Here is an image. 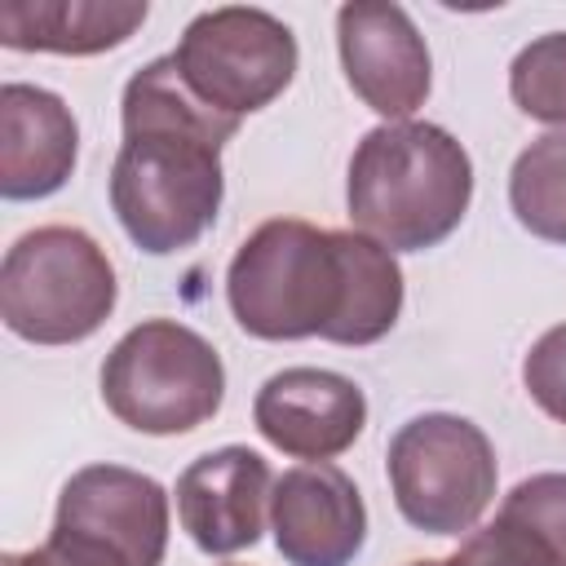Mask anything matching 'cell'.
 I'll return each instance as SVG.
<instances>
[{
  "label": "cell",
  "mask_w": 566,
  "mask_h": 566,
  "mask_svg": "<svg viewBox=\"0 0 566 566\" xmlns=\"http://www.w3.org/2000/svg\"><path fill=\"white\" fill-rule=\"evenodd\" d=\"M389 486L398 513L429 535L473 531L495 500V451L491 438L451 411L407 420L389 438Z\"/></svg>",
  "instance_id": "obj_6"
},
{
  "label": "cell",
  "mask_w": 566,
  "mask_h": 566,
  "mask_svg": "<svg viewBox=\"0 0 566 566\" xmlns=\"http://www.w3.org/2000/svg\"><path fill=\"white\" fill-rule=\"evenodd\" d=\"M407 566H447L442 557H420V562H407Z\"/></svg>",
  "instance_id": "obj_22"
},
{
  "label": "cell",
  "mask_w": 566,
  "mask_h": 566,
  "mask_svg": "<svg viewBox=\"0 0 566 566\" xmlns=\"http://www.w3.org/2000/svg\"><path fill=\"white\" fill-rule=\"evenodd\" d=\"M146 0H4L0 44L22 53H106L119 49L142 22Z\"/></svg>",
  "instance_id": "obj_14"
},
{
  "label": "cell",
  "mask_w": 566,
  "mask_h": 566,
  "mask_svg": "<svg viewBox=\"0 0 566 566\" xmlns=\"http://www.w3.org/2000/svg\"><path fill=\"white\" fill-rule=\"evenodd\" d=\"M226 301L256 340L376 345L402 314V270L363 230L274 217L239 243L226 270Z\"/></svg>",
  "instance_id": "obj_1"
},
{
  "label": "cell",
  "mask_w": 566,
  "mask_h": 566,
  "mask_svg": "<svg viewBox=\"0 0 566 566\" xmlns=\"http://www.w3.org/2000/svg\"><path fill=\"white\" fill-rule=\"evenodd\" d=\"M119 119L124 133L128 128H195L217 137L221 146L239 133L243 119L212 111L203 97L190 93V84L177 71V57L164 53L155 62H146L142 71H133V80L124 84V102H119Z\"/></svg>",
  "instance_id": "obj_15"
},
{
  "label": "cell",
  "mask_w": 566,
  "mask_h": 566,
  "mask_svg": "<svg viewBox=\"0 0 566 566\" xmlns=\"http://www.w3.org/2000/svg\"><path fill=\"white\" fill-rule=\"evenodd\" d=\"M172 57L190 93L234 119L270 106L301 62L292 27L248 4H221L190 18Z\"/></svg>",
  "instance_id": "obj_7"
},
{
  "label": "cell",
  "mask_w": 566,
  "mask_h": 566,
  "mask_svg": "<svg viewBox=\"0 0 566 566\" xmlns=\"http://www.w3.org/2000/svg\"><path fill=\"white\" fill-rule=\"evenodd\" d=\"M336 44L349 88L389 124L411 119L429 97V49L402 4L349 0L336 13Z\"/></svg>",
  "instance_id": "obj_8"
},
{
  "label": "cell",
  "mask_w": 566,
  "mask_h": 566,
  "mask_svg": "<svg viewBox=\"0 0 566 566\" xmlns=\"http://www.w3.org/2000/svg\"><path fill=\"white\" fill-rule=\"evenodd\" d=\"M252 420L270 447L314 464V460H336L358 442L367 424V398L340 371L283 367L256 389Z\"/></svg>",
  "instance_id": "obj_10"
},
{
  "label": "cell",
  "mask_w": 566,
  "mask_h": 566,
  "mask_svg": "<svg viewBox=\"0 0 566 566\" xmlns=\"http://www.w3.org/2000/svg\"><path fill=\"white\" fill-rule=\"evenodd\" d=\"M80 155V124L71 106L40 84L0 88V195L44 199L57 195Z\"/></svg>",
  "instance_id": "obj_13"
},
{
  "label": "cell",
  "mask_w": 566,
  "mask_h": 566,
  "mask_svg": "<svg viewBox=\"0 0 566 566\" xmlns=\"http://www.w3.org/2000/svg\"><path fill=\"white\" fill-rule=\"evenodd\" d=\"M504 517L531 526L557 557V566H566V473H535L526 482H517L504 504Z\"/></svg>",
  "instance_id": "obj_19"
},
{
  "label": "cell",
  "mask_w": 566,
  "mask_h": 566,
  "mask_svg": "<svg viewBox=\"0 0 566 566\" xmlns=\"http://www.w3.org/2000/svg\"><path fill=\"white\" fill-rule=\"evenodd\" d=\"M226 398L221 354L177 318L128 327L102 363L106 411L150 438H172L208 424Z\"/></svg>",
  "instance_id": "obj_5"
},
{
  "label": "cell",
  "mask_w": 566,
  "mask_h": 566,
  "mask_svg": "<svg viewBox=\"0 0 566 566\" xmlns=\"http://www.w3.org/2000/svg\"><path fill=\"white\" fill-rule=\"evenodd\" d=\"M226 195L221 142L195 128H128L111 164V208L124 234L168 256L217 221Z\"/></svg>",
  "instance_id": "obj_3"
},
{
  "label": "cell",
  "mask_w": 566,
  "mask_h": 566,
  "mask_svg": "<svg viewBox=\"0 0 566 566\" xmlns=\"http://www.w3.org/2000/svg\"><path fill=\"white\" fill-rule=\"evenodd\" d=\"M119 283L102 243L80 226L27 230L0 265V318L31 345L88 340L115 310Z\"/></svg>",
  "instance_id": "obj_4"
},
{
  "label": "cell",
  "mask_w": 566,
  "mask_h": 566,
  "mask_svg": "<svg viewBox=\"0 0 566 566\" xmlns=\"http://www.w3.org/2000/svg\"><path fill=\"white\" fill-rule=\"evenodd\" d=\"M509 97L522 115L566 128V31L535 35L509 66Z\"/></svg>",
  "instance_id": "obj_17"
},
{
  "label": "cell",
  "mask_w": 566,
  "mask_h": 566,
  "mask_svg": "<svg viewBox=\"0 0 566 566\" xmlns=\"http://www.w3.org/2000/svg\"><path fill=\"white\" fill-rule=\"evenodd\" d=\"M53 531L97 539L128 566H159L168 553V491L124 464H84L57 495Z\"/></svg>",
  "instance_id": "obj_9"
},
{
  "label": "cell",
  "mask_w": 566,
  "mask_h": 566,
  "mask_svg": "<svg viewBox=\"0 0 566 566\" xmlns=\"http://www.w3.org/2000/svg\"><path fill=\"white\" fill-rule=\"evenodd\" d=\"M270 531L287 566H349L367 539V504L340 464H296L274 478Z\"/></svg>",
  "instance_id": "obj_11"
},
{
  "label": "cell",
  "mask_w": 566,
  "mask_h": 566,
  "mask_svg": "<svg viewBox=\"0 0 566 566\" xmlns=\"http://www.w3.org/2000/svg\"><path fill=\"white\" fill-rule=\"evenodd\" d=\"M509 208L544 243H566V128L535 137L509 172Z\"/></svg>",
  "instance_id": "obj_16"
},
{
  "label": "cell",
  "mask_w": 566,
  "mask_h": 566,
  "mask_svg": "<svg viewBox=\"0 0 566 566\" xmlns=\"http://www.w3.org/2000/svg\"><path fill=\"white\" fill-rule=\"evenodd\" d=\"M0 566H128V562L97 539H84L71 531H49V539L40 548L4 553Z\"/></svg>",
  "instance_id": "obj_21"
},
{
  "label": "cell",
  "mask_w": 566,
  "mask_h": 566,
  "mask_svg": "<svg viewBox=\"0 0 566 566\" xmlns=\"http://www.w3.org/2000/svg\"><path fill=\"white\" fill-rule=\"evenodd\" d=\"M274 495L270 460L252 447H217L190 460L177 478V517L181 531L208 557L243 553L261 539Z\"/></svg>",
  "instance_id": "obj_12"
},
{
  "label": "cell",
  "mask_w": 566,
  "mask_h": 566,
  "mask_svg": "<svg viewBox=\"0 0 566 566\" xmlns=\"http://www.w3.org/2000/svg\"><path fill=\"white\" fill-rule=\"evenodd\" d=\"M522 385H526V394L535 398V407L544 416L566 424V323L548 327L531 345V354L522 363Z\"/></svg>",
  "instance_id": "obj_20"
},
{
  "label": "cell",
  "mask_w": 566,
  "mask_h": 566,
  "mask_svg": "<svg viewBox=\"0 0 566 566\" xmlns=\"http://www.w3.org/2000/svg\"><path fill=\"white\" fill-rule=\"evenodd\" d=\"M469 199L473 159L442 124H380L354 146L345 181L349 221L389 252L442 243L464 221Z\"/></svg>",
  "instance_id": "obj_2"
},
{
  "label": "cell",
  "mask_w": 566,
  "mask_h": 566,
  "mask_svg": "<svg viewBox=\"0 0 566 566\" xmlns=\"http://www.w3.org/2000/svg\"><path fill=\"white\" fill-rule=\"evenodd\" d=\"M447 566H557L553 548L522 522L495 513L491 526H478L451 557Z\"/></svg>",
  "instance_id": "obj_18"
}]
</instances>
